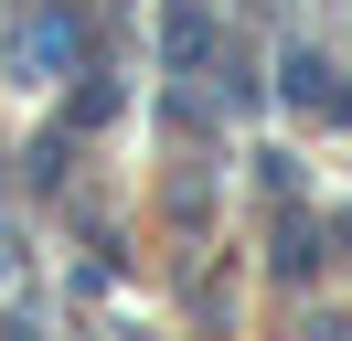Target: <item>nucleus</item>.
Instances as JSON below:
<instances>
[{
    "instance_id": "f257e3e1",
    "label": "nucleus",
    "mask_w": 352,
    "mask_h": 341,
    "mask_svg": "<svg viewBox=\"0 0 352 341\" xmlns=\"http://www.w3.org/2000/svg\"><path fill=\"white\" fill-rule=\"evenodd\" d=\"M75 54H86L75 11H32V21H22V43H11V64H22V75H54V64H75Z\"/></svg>"
},
{
    "instance_id": "f03ea898",
    "label": "nucleus",
    "mask_w": 352,
    "mask_h": 341,
    "mask_svg": "<svg viewBox=\"0 0 352 341\" xmlns=\"http://www.w3.org/2000/svg\"><path fill=\"white\" fill-rule=\"evenodd\" d=\"M309 267H320V224H288L278 234V277H309Z\"/></svg>"
},
{
    "instance_id": "7ed1b4c3",
    "label": "nucleus",
    "mask_w": 352,
    "mask_h": 341,
    "mask_svg": "<svg viewBox=\"0 0 352 341\" xmlns=\"http://www.w3.org/2000/svg\"><path fill=\"white\" fill-rule=\"evenodd\" d=\"M203 54H214V21H203V11H171V64H203Z\"/></svg>"
},
{
    "instance_id": "20e7f679",
    "label": "nucleus",
    "mask_w": 352,
    "mask_h": 341,
    "mask_svg": "<svg viewBox=\"0 0 352 341\" xmlns=\"http://www.w3.org/2000/svg\"><path fill=\"white\" fill-rule=\"evenodd\" d=\"M320 118H342V128H352V85H331V107H320Z\"/></svg>"
}]
</instances>
